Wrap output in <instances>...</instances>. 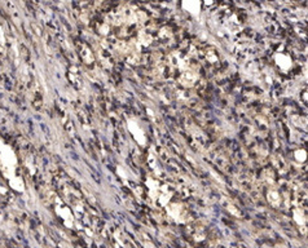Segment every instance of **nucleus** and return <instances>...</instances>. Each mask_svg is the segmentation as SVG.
<instances>
[{
  "mask_svg": "<svg viewBox=\"0 0 308 248\" xmlns=\"http://www.w3.org/2000/svg\"><path fill=\"white\" fill-rule=\"evenodd\" d=\"M167 212H168V216L171 217L172 220L177 221V222H185L188 220V211L186 208L184 207L183 204L175 202V203H170L167 205Z\"/></svg>",
  "mask_w": 308,
  "mask_h": 248,
  "instance_id": "obj_1",
  "label": "nucleus"
},
{
  "mask_svg": "<svg viewBox=\"0 0 308 248\" xmlns=\"http://www.w3.org/2000/svg\"><path fill=\"white\" fill-rule=\"evenodd\" d=\"M275 65L280 71L287 73L293 66V59L290 58V56H287L285 53H281V54H277L275 57Z\"/></svg>",
  "mask_w": 308,
  "mask_h": 248,
  "instance_id": "obj_2",
  "label": "nucleus"
},
{
  "mask_svg": "<svg viewBox=\"0 0 308 248\" xmlns=\"http://www.w3.org/2000/svg\"><path fill=\"white\" fill-rule=\"evenodd\" d=\"M267 199H268V202L271 203L275 208L280 207L281 203H282V195H281L278 189H276V187H271V189L268 190V193H267Z\"/></svg>",
  "mask_w": 308,
  "mask_h": 248,
  "instance_id": "obj_3",
  "label": "nucleus"
},
{
  "mask_svg": "<svg viewBox=\"0 0 308 248\" xmlns=\"http://www.w3.org/2000/svg\"><path fill=\"white\" fill-rule=\"evenodd\" d=\"M128 128H130L131 132L133 133V137L136 138V141L139 142V144H140V145H145V141H146L145 134H144V132H142V129L137 125V123H135V122H130Z\"/></svg>",
  "mask_w": 308,
  "mask_h": 248,
  "instance_id": "obj_4",
  "label": "nucleus"
},
{
  "mask_svg": "<svg viewBox=\"0 0 308 248\" xmlns=\"http://www.w3.org/2000/svg\"><path fill=\"white\" fill-rule=\"evenodd\" d=\"M79 54H80V57L84 61L85 65H92V63L95 62V56H93L92 51L89 49L85 44H80L79 45Z\"/></svg>",
  "mask_w": 308,
  "mask_h": 248,
  "instance_id": "obj_5",
  "label": "nucleus"
},
{
  "mask_svg": "<svg viewBox=\"0 0 308 248\" xmlns=\"http://www.w3.org/2000/svg\"><path fill=\"white\" fill-rule=\"evenodd\" d=\"M293 215H294V221L299 226H303L306 227V224H307V219H306V213L302 211V208H296L293 211Z\"/></svg>",
  "mask_w": 308,
  "mask_h": 248,
  "instance_id": "obj_6",
  "label": "nucleus"
},
{
  "mask_svg": "<svg viewBox=\"0 0 308 248\" xmlns=\"http://www.w3.org/2000/svg\"><path fill=\"white\" fill-rule=\"evenodd\" d=\"M294 158L299 161V163H302V161L306 160V151H304V150H302V149L296 150V151L294 153Z\"/></svg>",
  "mask_w": 308,
  "mask_h": 248,
  "instance_id": "obj_7",
  "label": "nucleus"
}]
</instances>
